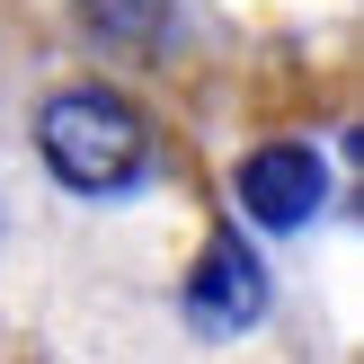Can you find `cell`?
I'll list each match as a JSON object with an SVG mask.
<instances>
[{
    "label": "cell",
    "mask_w": 364,
    "mask_h": 364,
    "mask_svg": "<svg viewBox=\"0 0 364 364\" xmlns=\"http://www.w3.org/2000/svg\"><path fill=\"white\" fill-rule=\"evenodd\" d=\"M80 27L205 98L249 107L320 98L355 63V0H80Z\"/></svg>",
    "instance_id": "cell-1"
},
{
    "label": "cell",
    "mask_w": 364,
    "mask_h": 364,
    "mask_svg": "<svg viewBox=\"0 0 364 364\" xmlns=\"http://www.w3.org/2000/svg\"><path fill=\"white\" fill-rule=\"evenodd\" d=\"M36 151H45V178L71 196H124L142 169H151V124L124 89L80 80V89H53L36 107Z\"/></svg>",
    "instance_id": "cell-2"
},
{
    "label": "cell",
    "mask_w": 364,
    "mask_h": 364,
    "mask_svg": "<svg viewBox=\"0 0 364 364\" xmlns=\"http://www.w3.org/2000/svg\"><path fill=\"white\" fill-rule=\"evenodd\" d=\"M231 196L249 205L258 231H302L329 196V169H320V142H249L240 169H231Z\"/></svg>",
    "instance_id": "cell-3"
},
{
    "label": "cell",
    "mask_w": 364,
    "mask_h": 364,
    "mask_svg": "<svg viewBox=\"0 0 364 364\" xmlns=\"http://www.w3.org/2000/svg\"><path fill=\"white\" fill-rule=\"evenodd\" d=\"M187 311L205 320V329H249V320L267 311V276H258V258H249L240 231H213V240L196 249V267H187Z\"/></svg>",
    "instance_id": "cell-4"
}]
</instances>
